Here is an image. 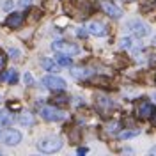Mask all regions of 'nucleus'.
I'll list each match as a JSON object with an SVG mask.
<instances>
[{"mask_svg":"<svg viewBox=\"0 0 156 156\" xmlns=\"http://www.w3.org/2000/svg\"><path fill=\"white\" fill-rule=\"evenodd\" d=\"M25 82H27V83H29V85H30V83H34V80H32V76H30L29 73H27V75H25Z\"/></svg>","mask_w":156,"mask_h":156,"instance_id":"nucleus-23","label":"nucleus"},{"mask_svg":"<svg viewBox=\"0 0 156 156\" xmlns=\"http://www.w3.org/2000/svg\"><path fill=\"white\" fill-rule=\"evenodd\" d=\"M0 78H2V80H5V82H9V83H16V82H18V75H16V71H12V69L7 71L5 75H2Z\"/></svg>","mask_w":156,"mask_h":156,"instance_id":"nucleus-15","label":"nucleus"},{"mask_svg":"<svg viewBox=\"0 0 156 156\" xmlns=\"http://www.w3.org/2000/svg\"><path fill=\"white\" fill-rule=\"evenodd\" d=\"M151 124H153V126H156V112L153 114V117H151Z\"/></svg>","mask_w":156,"mask_h":156,"instance_id":"nucleus-25","label":"nucleus"},{"mask_svg":"<svg viewBox=\"0 0 156 156\" xmlns=\"http://www.w3.org/2000/svg\"><path fill=\"white\" fill-rule=\"evenodd\" d=\"M51 48L55 50L57 53H66V55H76V53H80V48L75 43H68V41H53Z\"/></svg>","mask_w":156,"mask_h":156,"instance_id":"nucleus-2","label":"nucleus"},{"mask_svg":"<svg viewBox=\"0 0 156 156\" xmlns=\"http://www.w3.org/2000/svg\"><path fill=\"white\" fill-rule=\"evenodd\" d=\"M11 122H12V115L7 110H0V124L2 126H9Z\"/></svg>","mask_w":156,"mask_h":156,"instance_id":"nucleus-14","label":"nucleus"},{"mask_svg":"<svg viewBox=\"0 0 156 156\" xmlns=\"http://www.w3.org/2000/svg\"><path fill=\"white\" fill-rule=\"evenodd\" d=\"M135 46H138V44H135V41H133L131 37H122L121 39V48L131 50V48H135Z\"/></svg>","mask_w":156,"mask_h":156,"instance_id":"nucleus-16","label":"nucleus"},{"mask_svg":"<svg viewBox=\"0 0 156 156\" xmlns=\"http://www.w3.org/2000/svg\"><path fill=\"white\" fill-rule=\"evenodd\" d=\"M20 140H21V133L16 131V129H7V131L4 133V142H5L7 146H16Z\"/></svg>","mask_w":156,"mask_h":156,"instance_id":"nucleus-7","label":"nucleus"},{"mask_svg":"<svg viewBox=\"0 0 156 156\" xmlns=\"http://www.w3.org/2000/svg\"><path fill=\"white\" fill-rule=\"evenodd\" d=\"M151 112H153V107H151V103L149 101H142L140 103V107H138V114H140V117H149L151 115Z\"/></svg>","mask_w":156,"mask_h":156,"instance_id":"nucleus-11","label":"nucleus"},{"mask_svg":"<svg viewBox=\"0 0 156 156\" xmlns=\"http://www.w3.org/2000/svg\"><path fill=\"white\" fill-rule=\"evenodd\" d=\"M92 75V71L87 68H75L73 69V76L75 78H80V80H83V78H87Z\"/></svg>","mask_w":156,"mask_h":156,"instance_id":"nucleus-12","label":"nucleus"},{"mask_svg":"<svg viewBox=\"0 0 156 156\" xmlns=\"http://www.w3.org/2000/svg\"><path fill=\"white\" fill-rule=\"evenodd\" d=\"M55 60H57L58 66H62V68H69V66H71V58H69V55H66V53H58L57 57H55Z\"/></svg>","mask_w":156,"mask_h":156,"instance_id":"nucleus-13","label":"nucleus"},{"mask_svg":"<svg viewBox=\"0 0 156 156\" xmlns=\"http://www.w3.org/2000/svg\"><path fill=\"white\" fill-rule=\"evenodd\" d=\"M126 29L136 36V37H144V36H149V27H147L144 21H140V20H131V21H128L126 23Z\"/></svg>","mask_w":156,"mask_h":156,"instance_id":"nucleus-3","label":"nucleus"},{"mask_svg":"<svg viewBox=\"0 0 156 156\" xmlns=\"http://www.w3.org/2000/svg\"><path fill=\"white\" fill-rule=\"evenodd\" d=\"M53 103H57V105H68V98L66 96H57V98H53Z\"/></svg>","mask_w":156,"mask_h":156,"instance_id":"nucleus-19","label":"nucleus"},{"mask_svg":"<svg viewBox=\"0 0 156 156\" xmlns=\"http://www.w3.org/2000/svg\"><path fill=\"white\" fill-rule=\"evenodd\" d=\"M43 83L48 89H51V90H64V89H66V82L58 76H53V75L44 76L43 78Z\"/></svg>","mask_w":156,"mask_h":156,"instance_id":"nucleus-5","label":"nucleus"},{"mask_svg":"<svg viewBox=\"0 0 156 156\" xmlns=\"http://www.w3.org/2000/svg\"><path fill=\"white\" fill-rule=\"evenodd\" d=\"M153 41H154V46H156V36H154V39H153Z\"/></svg>","mask_w":156,"mask_h":156,"instance_id":"nucleus-27","label":"nucleus"},{"mask_svg":"<svg viewBox=\"0 0 156 156\" xmlns=\"http://www.w3.org/2000/svg\"><path fill=\"white\" fill-rule=\"evenodd\" d=\"M37 147L43 153H55V151H58L62 147V140L58 136H46L37 144Z\"/></svg>","mask_w":156,"mask_h":156,"instance_id":"nucleus-1","label":"nucleus"},{"mask_svg":"<svg viewBox=\"0 0 156 156\" xmlns=\"http://www.w3.org/2000/svg\"><path fill=\"white\" fill-rule=\"evenodd\" d=\"M41 64H43V68L44 69H48V71H57V64H55V62H51V60H50V58H43V60H41Z\"/></svg>","mask_w":156,"mask_h":156,"instance_id":"nucleus-17","label":"nucleus"},{"mask_svg":"<svg viewBox=\"0 0 156 156\" xmlns=\"http://www.w3.org/2000/svg\"><path fill=\"white\" fill-rule=\"evenodd\" d=\"M12 5H14V4H12L11 0H7V2H5V4L2 5V7H4V9H5V11H9V9H12Z\"/></svg>","mask_w":156,"mask_h":156,"instance_id":"nucleus-22","label":"nucleus"},{"mask_svg":"<svg viewBox=\"0 0 156 156\" xmlns=\"http://www.w3.org/2000/svg\"><path fill=\"white\" fill-rule=\"evenodd\" d=\"M9 55H11L12 58H18V57H20V51H18L16 48H11V50H9Z\"/></svg>","mask_w":156,"mask_h":156,"instance_id":"nucleus-20","label":"nucleus"},{"mask_svg":"<svg viewBox=\"0 0 156 156\" xmlns=\"http://www.w3.org/2000/svg\"><path fill=\"white\" fill-rule=\"evenodd\" d=\"M151 154H156V149H151Z\"/></svg>","mask_w":156,"mask_h":156,"instance_id":"nucleus-26","label":"nucleus"},{"mask_svg":"<svg viewBox=\"0 0 156 156\" xmlns=\"http://www.w3.org/2000/svg\"><path fill=\"white\" fill-rule=\"evenodd\" d=\"M138 135V131L133 129V131H122V133H119V138L121 140H126V138H133V136Z\"/></svg>","mask_w":156,"mask_h":156,"instance_id":"nucleus-18","label":"nucleus"},{"mask_svg":"<svg viewBox=\"0 0 156 156\" xmlns=\"http://www.w3.org/2000/svg\"><path fill=\"white\" fill-rule=\"evenodd\" d=\"M21 23H23V14L21 12H12V14H9V18L5 20V25L9 29H18Z\"/></svg>","mask_w":156,"mask_h":156,"instance_id":"nucleus-9","label":"nucleus"},{"mask_svg":"<svg viewBox=\"0 0 156 156\" xmlns=\"http://www.w3.org/2000/svg\"><path fill=\"white\" fill-rule=\"evenodd\" d=\"M18 122L21 126H32L34 124V115L30 112H21L18 117Z\"/></svg>","mask_w":156,"mask_h":156,"instance_id":"nucleus-10","label":"nucleus"},{"mask_svg":"<svg viewBox=\"0 0 156 156\" xmlns=\"http://www.w3.org/2000/svg\"><path fill=\"white\" fill-rule=\"evenodd\" d=\"M87 32L89 34H92V36H98V37L107 36V29H105V25L99 23V21H90V23H87Z\"/></svg>","mask_w":156,"mask_h":156,"instance_id":"nucleus-6","label":"nucleus"},{"mask_svg":"<svg viewBox=\"0 0 156 156\" xmlns=\"http://www.w3.org/2000/svg\"><path fill=\"white\" fill-rule=\"evenodd\" d=\"M4 66H5V55H4V53H0V71L4 69Z\"/></svg>","mask_w":156,"mask_h":156,"instance_id":"nucleus-21","label":"nucleus"},{"mask_svg":"<svg viewBox=\"0 0 156 156\" xmlns=\"http://www.w3.org/2000/svg\"><path fill=\"white\" fill-rule=\"evenodd\" d=\"M41 117L46 119V121H62L64 114L58 108L51 107V105H44V107H41Z\"/></svg>","mask_w":156,"mask_h":156,"instance_id":"nucleus-4","label":"nucleus"},{"mask_svg":"<svg viewBox=\"0 0 156 156\" xmlns=\"http://www.w3.org/2000/svg\"><path fill=\"white\" fill-rule=\"evenodd\" d=\"M30 4V0H20V5H21V7H25V5H29Z\"/></svg>","mask_w":156,"mask_h":156,"instance_id":"nucleus-24","label":"nucleus"},{"mask_svg":"<svg viewBox=\"0 0 156 156\" xmlns=\"http://www.w3.org/2000/svg\"><path fill=\"white\" fill-rule=\"evenodd\" d=\"M101 7H103V11L107 12L108 16H112V18H119V16L122 14V11L119 9L117 5H114L112 2H107V0H103V2H101Z\"/></svg>","mask_w":156,"mask_h":156,"instance_id":"nucleus-8","label":"nucleus"}]
</instances>
